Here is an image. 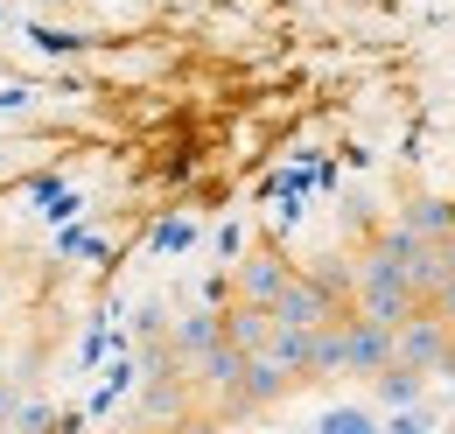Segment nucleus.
<instances>
[{
  "instance_id": "23",
  "label": "nucleus",
  "mask_w": 455,
  "mask_h": 434,
  "mask_svg": "<svg viewBox=\"0 0 455 434\" xmlns=\"http://www.w3.org/2000/svg\"><path fill=\"white\" fill-rule=\"evenodd\" d=\"M14 406H21V399H14V379H0V428L14 421Z\"/></svg>"
},
{
  "instance_id": "26",
  "label": "nucleus",
  "mask_w": 455,
  "mask_h": 434,
  "mask_svg": "<svg viewBox=\"0 0 455 434\" xmlns=\"http://www.w3.org/2000/svg\"><path fill=\"white\" fill-rule=\"evenodd\" d=\"M36 7H43V14H63V7H77V0H36Z\"/></svg>"
},
{
  "instance_id": "9",
  "label": "nucleus",
  "mask_w": 455,
  "mask_h": 434,
  "mask_svg": "<svg viewBox=\"0 0 455 434\" xmlns=\"http://www.w3.org/2000/svg\"><path fill=\"white\" fill-rule=\"evenodd\" d=\"M371 406H379V414H393V406H420V392H427V372H413V365H386V372H371Z\"/></svg>"
},
{
  "instance_id": "12",
  "label": "nucleus",
  "mask_w": 455,
  "mask_h": 434,
  "mask_svg": "<svg viewBox=\"0 0 455 434\" xmlns=\"http://www.w3.org/2000/svg\"><path fill=\"white\" fill-rule=\"evenodd\" d=\"M308 379H343V316L315 323V350H308Z\"/></svg>"
},
{
  "instance_id": "25",
  "label": "nucleus",
  "mask_w": 455,
  "mask_h": 434,
  "mask_svg": "<svg viewBox=\"0 0 455 434\" xmlns=\"http://www.w3.org/2000/svg\"><path fill=\"white\" fill-rule=\"evenodd\" d=\"M435 379H449V385H455V343L442 350V365H435Z\"/></svg>"
},
{
  "instance_id": "7",
  "label": "nucleus",
  "mask_w": 455,
  "mask_h": 434,
  "mask_svg": "<svg viewBox=\"0 0 455 434\" xmlns=\"http://www.w3.org/2000/svg\"><path fill=\"white\" fill-rule=\"evenodd\" d=\"M182 399H189V372H182V365H155L148 385H140V421L175 428V421H182Z\"/></svg>"
},
{
  "instance_id": "5",
  "label": "nucleus",
  "mask_w": 455,
  "mask_h": 434,
  "mask_svg": "<svg viewBox=\"0 0 455 434\" xmlns=\"http://www.w3.org/2000/svg\"><path fill=\"white\" fill-rule=\"evenodd\" d=\"M287 280H294V260H281L274 245H259V253H238V260H231V294H238V301L274 309V294H281Z\"/></svg>"
},
{
  "instance_id": "13",
  "label": "nucleus",
  "mask_w": 455,
  "mask_h": 434,
  "mask_svg": "<svg viewBox=\"0 0 455 434\" xmlns=\"http://www.w3.org/2000/svg\"><path fill=\"white\" fill-rule=\"evenodd\" d=\"M399 217H406L420 238H449V231H455V204H449V197H413Z\"/></svg>"
},
{
  "instance_id": "18",
  "label": "nucleus",
  "mask_w": 455,
  "mask_h": 434,
  "mask_svg": "<svg viewBox=\"0 0 455 434\" xmlns=\"http://www.w3.org/2000/svg\"><path fill=\"white\" fill-rule=\"evenodd\" d=\"M435 421L420 414V406H393V414H379V434H427Z\"/></svg>"
},
{
  "instance_id": "20",
  "label": "nucleus",
  "mask_w": 455,
  "mask_h": 434,
  "mask_svg": "<svg viewBox=\"0 0 455 434\" xmlns=\"http://www.w3.org/2000/svg\"><path fill=\"white\" fill-rule=\"evenodd\" d=\"M36 43H43V50H57V56L84 50V36H63V28H36Z\"/></svg>"
},
{
  "instance_id": "21",
  "label": "nucleus",
  "mask_w": 455,
  "mask_h": 434,
  "mask_svg": "<svg viewBox=\"0 0 455 434\" xmlns=\"http://www.w3.org/2000/svg\"><path fill=\"white\" fill-rule=\"evenodd\" d=\"M427 301H435V309H442V316H449V323H455V273H449V280H442V287H435V294H427Z\"/></svg>"
},
{
  "instance_id": "16",
  "label": "nucleus",
  "mask_w": 455,
  "mask_h": 434,
  "mask_svg": "<svg viewBox=\"0 0 455 434\" xmlns=\"http://www.w3.org/2000/svg\"><path fill=\"white\" fill-rule=\"evenodd\" d=\"M315 280L330 287V301H343V309H350V294H357V267H343V260H323V267H315Z\"/></svg>"
},
{
  "instance_id": "4",
  "label": "nucleus",
  "mask_w": 455,
  "mask_h": 434,
  "mask_svg": "<svg viewBox=\"0 0 455 434\" xmlns=\"http://www.w3.org/2000/svg\"><path fill=\"white\" fill-rule=\"evenodd\" d=\"M386 365H393V329L357 316V309H343V379H371Z\"/></svg>"
},
{
  "instance_id": "8",
  "label": "nucleus",
  "mask_w": 455,
  "mask_h": 434,
  "mask_svg": "<svg viewBox=\"0 0 455 434\" xmlns=\"http://www.w3.org/2000/svg\"><path fill=\"white\" fill-rule=\"evenodd\" d=\"M211 343H225V309H196V316H182V323L169 329V358L182 365V372H189Z\"/></svg>"
},
{
  "instance_id": "11",
  "label": "nucleus",
  "mask_w": 455,
  "mask_h": 434,
  "mask_svg": "<svg viewBox=\"0 0 455 434\" xmlns=\"http://www.w3.org/2000/svg\"><path fill=\"white\" fill-rule=\"evenodd\" d=\"M238 372H245V350H238V343H211V350L189 365V379L211 385V392H231V385H238Z\"/></svg>"
},
{
  "instance_id": "27",
  "label": "nucleus",
  "mask_w": 455,
  "mask_h": 434,
  "mask_svg": "<svg viewBox=\"0 0 455 434\" xmlns=\"http://www.w3.org/2000/svg\"><path fill=\"white\" fill-rule=\"evenodd\" d=\"M0 316H7V280H0Z\"/></svg>"
},
{
  "instance_id": "3",
  "label": "nucleus",
  "mask_w": 455,
  "mask_h": 434,
  "mask_svg": "<svg viewBox=\"0 0 455 434\" xmlns=\"http://www.w3.org/2000/svg\"><path fill=\"white\" fill-rule=\"evenodd\" d=\"M294 372H287L281 358H267V350H252V358H245V372H238V385H231L225 392V406L231 414H267V406H281L287 392H294Z\"/></svg>"
},
{
  "instance_id": "24",
  "label": "nucleus",
  "mask_w": 455,
  "mask_h": 434,
  "mask_svg": "<svg viewBox=\"0 0 455 434\" xmlns=\"http://www.w3.org/2000/svg\"><path fill=\"white\" fill-rule=\"evenodd\" d=\"M175 434H225L218 421H175Z\"/></svg>"
},
{
  "instance_id": "15",
  "label": "nucleus",
  "mask_w": 455,
  "mask_h": 434,
  "mask_svg": "<svg viewBox=\"0 0 455 434\" xmlns=\"http://www.w3.org/2000/svg\"><path fill=\"white\" fill-rule=\"evenodd\" d=\"M420 245H427V238H420L406 217L386 224V231H371V253H379V260H393V267H413V260H420Z\"/></svg>"
},
{
  "instance_id": "1",
  "label": "nucleus",
  "mask_w": 455,
  "mask_h": 434,
  "mask_svg": "<svg viewBox=\"0 0 455 434\" xmlns=\"http://www.w3.org/2000/svg\"><path fill=\"white\" fill-rule=\"evenodd\" d=\"M413 280H406V267H393V260H379V253H364L357 260V294H350V309L357 316H371V323H406L413 316Z\"/></svg>"
},
{
  "instance_id": "2",
  "label": "nucleus",
  "mask_w": 455,
  "mask_h": 434,
  "mask_svg": "<svg viewBox=\"0 0 455 434\" xmlns=\"http://www.w3.org/2000/svg\"><path fill=\"white\" fill-rule=\"evenodd\" d=\"M449 343H455V323L435 309V301H413V316L393 323V358H399V365H413V372H435Z\"/></svg>"
},
{
  "instance_id": "28",
  "label": "nucleus",
  "mask_w": 455,
  "mask_h": 434,
  "mask_svg": "<svg viewBox=\"0 0 455 434\" xmlns=\"http://www.w3.org/2000/svg\"><path fill=\"white\" fill-rule=\"evenodd\" d=\"M294 434H315V428H294Z\"/></svg>"
},
{
  "instance_id": "14",
  "label": "nucleus",
  "mask_w": 455,
  "mask_h": 434,
  "mask_svg": "<svg viewBox=\"0 0 455 434\" xmlns=\"http://www.w3.org/2000/svg\"><path fill=\"white\" fill-rule=\"evenodd\" d=\"M315 434H379V406L364 399H343V406H323V421H315Z\"/></svg>"
},
{
  "instance_id": "22",
  "label": "nucleus",
  "mask_w": 455,
  "mask_h": 434,
  "mask_svg": "<svg viewBox=\"0 0 455 434\" xmlns=\"http://www.w3.org/2000/svg\"><path fill=\"white\" fill-rule=\"evenodd\" d=\"M218 253H225V260H238V253H245V238H238V224H225V231H218Z\"/></svg>"
},
{
  "instance_id": "19",
  "label": "nucleus",
  "mask_w": 455,
  "mask_h": 434,
  "mask_svg": "<svg viewBox=\"0 0 455 434\" xmlns=\"http://www.w3.org/2000/svg\"><path fill=\"white\" fill-rule=\"evenodd\" d=\"M189 238H196V224H189V217H169V224L155 231V245H162V253H189Z\"/></svg>"
},
{
  "instance_id": "6",
  "label": "nucleus",
  "mask_w": 455,
  "mask_h": 434,
  "mask_svg": "<svg viewBox=\"0 0 455 434\" xmlns=\"http://www.w3.org/2000/svg\"><path fill=\"white\" fill-rule=\"evenodd\" d=\"M330 316H343V301H330V287L315 273H294L281 294H274V323H287V329H315V323H330Z\"/></svg>"
},
{
  "instance_id": "17",
  "label": "nucleus",
  "mask_w": 455,
  "mask_h": 434,
  "mask_svg": "<svg viewBox=\"0 0 455 434\" xmlns=\"http://www.w3.org/2000/svg\"><path fill=\"white\" fill-rule=\"evenodd\" d=\"M7 428H14V434H57V414H50V406H43V399H21V406H14V421H7Z\"/></svg>"
},
{
  "instance_id": "10",
  "label": "nucleus",
  "mask_w": 455,
  "mask_h": 434,
  "mask_svg": "<svg viewBox=\"0 0 455 434\" xmlns=\"http://www.w3.org/2000/svg\"><path fill=\"white\" fill-rule=\"evenodd\" d=\"M267 336H274V309H259V301H225V343H238L245 358L252 350H267Z\"/></svg>"
},
{
  "instance_id": "29",
  "label": "nucleus",
  "mask_w": 455,
  "mask_h": 434,
  "mask_svg": "<svg viewBox=\"0 0 455 434\" xmlns=\"http://www.w3.org/2000/svg\"><path fill=\"white\" fill-rule=\"evenodd\" d=\"M449 434H455V428H449Z\"/></svg>"
}]
</instances>
